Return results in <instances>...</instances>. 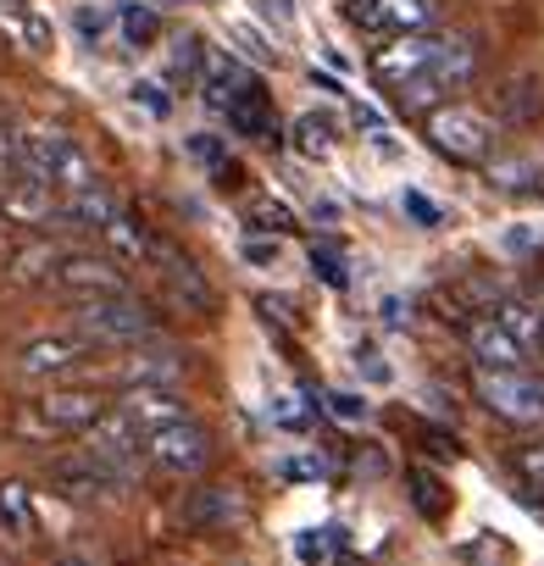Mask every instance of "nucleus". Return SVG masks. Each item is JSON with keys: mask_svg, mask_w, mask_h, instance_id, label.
I'll use <instances>...</instances> for the list:
<instances>
[{"mask_svg": "<svg viewBox=\"0 0 544 566\" xmlns=\"http://www.w3.org/2000/svg\"><path fill=\"white\" fill-rule=\"evenodd\" d=\"M18 172H29V178L51 184L56 195H73V189H90V184H101L95 161H90V156H84V150L67 139V134H56V128H34V134H23Z\"/></svg>", "mask_w": 544, "mask_h": 566, "instance_id": "f257e3e1", "label": "nucleus"}, {"mask_svg": "<svg viewBox=\"0 0 544 566\" xmlns=\"http://www.w3.org/2000/svg\"><path fill=\"white\" fill-rule=\"evenodd\" d=\"M73 328L90 334L95 345H145L156 334V317L134 301V290H117V295H84Z\"/></svg>", "mask_w": 544, "mask_h": 566, "instance_id": "f03ea898", "label": "nucleus"}, {"mask_svg": "<svg viewBox=\"0 0 544 566\" xmlns=\"http://www.w3.org/2000/svg\"><path fill=\"white\" fill-rule=\"evenodd\" d=\"M428 145L450 156L456 167H483L494 156V128L472 106H433L428 112Z\"/></svg>", "mask_w": 544, "mask_h": 566, "instance_id": "7ed1b4c3", "label": "nucleus"}, {"mask_svg": "<svg viewBox=\"0 0 544 566\" xmlns=\"http://www.w3.org/2000/svg\"><path fill=\"white\" fill-rule=\"evenodd\" d=\"M211 455H217V439L195 417H178V422H167L145 439V461L161 467L167 478H200L211 467Z\"/></svg>", "mask_w": 544, "mask_h": 566, "instance_id": "20e7f679", "label": "nucleus"}, {"mask_svg": "<svg viewBox=\"0 0 544 566\" xmlns=\"http://www.w3.org/2000/svg\"><path fill=\"white\" fill-rule=\"evenodd\" d=\"M478 400L511 422V428H544V384L527 373V367H511V373H478Z\"/></svg>", "mask_w": 544, "mask_h": 566, "instance_id": "39448f33", "label": "nucleus"}, {"mask_svg": "<svg viewBox=\"0 0 544 566\" xmlns=\"http://www.w3.org/2000/svg\"><path fill=\"white\" fill-rule=\"evenodd\" d=\"M95 339L90 334H40V339H29L23 350H18V373L23 378H34V384H56V378H73V373H84L90 361H95Z\"/></svg>", "mask_w": 544, "mask_h": 566, "instance_id": "423d86ee", "label": "nucleus"}, {"mask_svg": "<svg viewBox=\"0 0 544 566\" xmlns=\"http://www.w3.org/2000/svg\"><path fill=\"white\" fill-rule=\"evenodd\" d=\"M145 428L134 422V417H123V411H101L90 428H84V450L95 455V461H106L123 483H134V472H139V461H145Z\"/></svg>", "mask_w": 544, "mask_h": 566, "instance_id": "0eeeda50", "label": "nucleus"}, {"mask_svg": "<svg viewBox=\"0 0 544 566\" xmlns=\"http://www.w3.org/2000/svg\"><path fill=\"white\" fill-rule=\"evenodd\" d=\"M45 478H51V489H56L62 500H73V505H106V500H117V494L128 489V483H123L106 461H95L90 450H84V455H62V461H51Z\"/></svg>", "mask_w": 544, "mask_h": 566, "instance_id": "6e6552de", "label": "nucleus"}, {"mask_svg": "<svg viewBox=\"0 0 544 566\" xmlns=\"http://www.w3.org/2000/svg\"><path fill=\"white\" fill-rule=\"evenodd\" d=\"M345 18L367 34H428L439 23V0H345Z\"/></svg>", "mask_w": 544, "mask_h": 566, "instance_id": "1a4fd4ad", "label": "nucleus"}, {"mask_svg": "<svg viewBox=\"0 0 544 566\" xmlns=\"http://www.w3.org/2000/svg\"><path fill=\"white\" fill-rule=\"evenodd\" d=\"M244 516H250V500H244V489H233V483H200V489H189L184 505H178V522H184L189 533H228V527H239Z\"/></svg>", "mask_w": 544, "mask_h": 566, "instance_id": "9d476101", "label": "nucleus"}, {"mask_svg": "<svg viewBox=\"0 0 544 566\" xmlns=\"http://www.w3.org/2000/svg\"><path fill=\"white\" fill-rule=\"evenodd\" d=\"M150 261H156V272L167 277V290H172V301H184L189 312H211L217 306V295H211V283H206V272L178 250V244H167V239H156L150 244Z\"/></svg>", "mask_w": 544, "mask_h": 566, "instance_id": "9b49d317", "label": "nucleus"}, {"mask_svg": "<svg viewBox=\"0 0 544 566\" xmlns=\"http://www.w3.org/2000/svg\"><path fill=\"white\" fill-rule=\"evenodd\" d=\"M101 411L106 400L95 389H45V400H34V422L45 433H84Z\"/></svg>", "mask_w": 544, "mask_h": 566, "instance_id": "f8f14e48", "label": "nucleus"}, {"mask_svg": "<svg viewBox=\"0 0 544 566\" xmlns=\"http://www.w3.org/2000/svg\"><path fill=\"white\" fill-rule=\"evenodd\" d=\"M467 356L478 373H511V367H527V345L511 339V328L500 317H483L467 328Z\"/></svg>", "mask_w": 544, "mask_h": 566, "instance_id": "ddd939ff", "label": "nucleus"}, {"mask_svg": "<svg viewBox=\"0 0 544 566\" xmlns=\"http://www.w3.org/2000/svg\"><path fill=\"white\" fill-rule=\"evenodd\" d=\"M67 295H117V290H128V277L112 266V255H62L56 261V272H51Z\"/></svg>", "mask_w": 544, "mask_h": 566, "instance_id": "4468645a", "label": "nucleus"}, {"mask_svg": "<svg viewBox=\"0 0 544 566\" xmlns=\"http://www.w3.org/2000/svg\"><path fill=\"white\" fill-rule=\"evenodd\" d=\"M117 411H123V417H134L145 433H156V428H167V422L189 417V406L178 400V389H172V384H128Z\"/></svg>", "mask_w": 544, "mask_h": 566, "instance_id": "2eb2a0df", "label": "nucleus"}, {"mask_svg": "<svg viewBox=\"0 0 544 566\" xmlns=\"http://www.w3.org/2000/svg\"><path fill=\"white\" fill-rule=\"evenodd\" d=\"M428 67H433V34H395V45L373 51V73L384 84H406V78H417Z\"/></svg>", "mask_w": 544, "mask_h": 566, "instance_id": "dca6fc26", "label": "nucleus"}, {"mask_svg": "<svg viewBox=\"0 0 544 566\" xmlns=\"http://www.w3.org/2000/svg\"><path fill=\"white\" fill-rule=\"evenodd\" d=\"M0 211L12 222H51V217H62V195L29 172H12L7 189H0Z\"/></svg>", "mask_w": 544, "mask_h": 566, "instance_id": "f3484780", "label": "nucleus"}, {"mask_svg": "<svg viewBox=\"0 0 544 566\" xmlns=\"http://www.w3.org/2000/svg\"><path fill=\"white\" fill-rule=\"evenodd\" d=\"M222 117H228V128H233L239 139H250V145H272V139H279V117H272V101H266L261 84L239 90V95L222 106Z\"/></svg>", "mask_w": 544, "mask_h": 566, "instance_id": "a211bd4d", "label": "nucleus"}, {"mask_svg": "<svg viewBox=\"0 0 544 566\" xmlns=\"http://www.w3.org/2000/svg\"><path fill=\"white\" fill-rule=\"evenodd\" d=\"M444 90H461L478 73V45L467 34H433V67H428Z\"/></svg>", "mask_w": 544, "mask_h": 566, "instance_id": "6ab92c4d", "label": "nucleus"}, {"mask_svg": "<svg viewBox=\"0 0 544 566\" xmlns=\"http://www.w3.org/2000/svg\"><path fill=\"white\" fill-rule=\"evenodd\" d=\"M250 84H255V78H250V73H239V67H233V56H217V51H206V56H200V78H195V90L206 95V106H211V112H222V106H228L239 90H250Z\"/></svg>", "mask_w": 544, "mask_h": 566, "instance_id": "aec40b11", "label": "nucleus"}, {"mask_svg": "<svg viewBox=\"0 0 544 566\" xmlns=\"http://www.w3.org/2000/svg\"><path fill=\"white\" fill-rule=\"evenodd\" d=\"M184 356L178 350H167V345H150V350H139V356H128L123 361V384H178L184 378Z\"/></svg>", "mask_w": 544, "mask_h": 566, "instance_id": "412c9836", "label": "nucleus"}, {"mask_svg": "<svg viewBox=\"0 0 544 566\" xmlns=\"http://www.w3.org/2000/svg\"><path fill=\"white\" fill-rule=\"evenodd\" d=\"M0 533L7 538H29L34 533V500L23 483H0Z\"/></svg>", "mask_w": 544, "mask_h": 566, "instance_id": "4be33fe9", "label": "nucleus"}, {"mask_svg": "<svg viewBox=\"0 0 544 566\" xmlns=\"http://www.w3.org/2000/svg\"><path fill=\"white\" fill-rule=\"evenodd\" d=\"M101 233H106V244H112L117 255H134V261H150V244H156V239H150V233H145V228H139V222H134V217H128L123 206L112 211V222H106Z\"/></svg>", "mask_w": 544, "mask_h": 566, "instance_id": "5701e85b", "label": "nucleus"}, {"mask_svg": "<svg viewBox=\"0 0 544 566\" xmlns=\"http://www.w3.org/2000/svg\"><path fill=\"white\" fill-rule=\"evenodd\" d=\"M117 29H123L128 45L150 51V45L161 40V12H156V7H139V0H128V7L117 12Z\"/></svg>", "mask_w": 544, "mask_h": 566, "instance_id": "b1692460", "label": "nucleus"}, {"mask_svg": "<svg viewBox=\"0 0 544 566\" xmlns=\"http://www.w3.org/2000/svg\"><path fill=\"white\" fill-rule=\"evenodd\" d=\"M494 317L511 328V339H522V345H538V334H544V312L533 306V301H505V306H494Z\"/></svg>", "mask_w": 544, "mask_h": 566, "instance_id": "393cba45", "label": "nucleus"}, {"mask_svg": "<svg viewBox=\"0 0 544 566\" xmlns=\"http://www.w3.org/2000/svg\"><path fill=\"white\" fill-rule=\"evenodd\" d=\"M295 150H301V156H328V150H334V117L306 112V117L295 123Z\"/></svg>", "mask_w": 544, "mask_h": 566, "instance_id": "a878e982", "label": "nucleus"}, {"mask_svg": "<svg viewBox=\"0 0 544 566\" xmlns=\"http://www.w3.org/2000/svg\"><path fill=\"white\" fill-rule=\"evenodd\" d=\"M395 95H400V106H406V112H422V106H433V101L444 95V84H439L433 73H417V78L395 84Z\"/></svg>", "mask_w": 544, "mask_h": 566, "instance_id": "bb28decb", "label": "nucleus"}, {"mask_svg": "<svg viewBox=\"0 0 544 566\" xmlns=\"http://www.w3.org/2000/svg\"><path fill=\"white\" fill-rule=\"evenodd\" d=\"M250 217H255V228H266V233H290V228H295V217H290L284 200H255Z\"/></svg>", "mask_w": 544, "mask_h": 566, "instance_id": "cd10ccee", "label": "nucleus"}, {"mask_svg": "<svg viewBox=\"0 0 544 566\" xmlns=\"http://www.w3.org/2000/svg\"><path fill=\"white\" fill-rule=\"evenodd\" d=\"M112 23H117V18H112V12H95V7H79V12H73V29L84 34V45H101V40L112 34Z\"/></svg>", "mask_w": 544, "mask_h": 566, "instance_id": "c85d7f7f", "label": "nucleus"}, {"mask_svg": "<svg viewBox=\"0 0 544 566\" xmlns=\"http://www.w3.org/2000/svg\"><path fill=\"white\" fill-rule=\"evenodd\" d=\"M56 261H62V255H56L51 244H34V250H23V255H18V272H12V277H51V272H56Z\"/></svg>", "mask_w": 544, "mask_h": 566, "instance_id": "c756f323", "label": "nucleus"}, {"mask_svg": "<svg viewBox=\"0 0 544 566\" xmlns=\"http://www.w3.org/2000/svg\"><path fill=\"white\" fill-rule=\"evenodd\" d=\"M312 272L328 283V290H345V266H339L334 250H317V244H312Z\"/></svg>", "mask_w": 544, "mask_h": 566, "instance_id": "7c9ffc66", "label": "nucleus"}, {"mask_svg": "<svg viewBox=\"0 0 544 566\" xmlns=\"http://www.w3.org/2000/svg\"><path fill=\"white\" fill-rule=\"evenodd\" d=\"M527 172H533V161H494V167H489V178H494L500 189H527Z\"/></svg>", "mask_w": 544, "mask_h": 566, "instance_id": "2f4dec72", "label": "nucleus"}, {"mask_svg": "<svg viewBox=\"0 0 544 566\" xmlns=\"http://www.w3.org/2000/svg\"><path fill=\"white\" fill-rule=\"evenodd\" d=\"M400 206H406V211H411V217H417L422 228H439V206H433L428 195H417V189H406V195H400Z\"/></svg>", "mask_w": 544, "mask_h": 566, "instance_id": "473e14b6", "label": "nucleus"}, {"mask_svg": "<svg viewBox=\"0 0 544 566\" xmlns=\"http://www.w3.org/2000/svg\"><path fill=\"white\" fill-rule=\"evenodd\" d=\"M411 483H417V505H422V516H433V522H439V516H444V500H439V494H433V489H439V483H433V478H428V472H417V478H411Z\"/></svg>", "mask_w": 544, "mask_h": 566, "instance_id": "72a5a7b5", "label": "nucleus"}, {"mask_svg": "<svg viewBox=\"0 0 544 566\" xmlns=\"http://www.w3.org/2000/svg\"><path fill=\"white\" fill-rule=\"evenodd\" d=\"M134 101H139L150 117H167V112H172V101L161 95V84H134Z\"/></svg>", "mask_w": 544, "mask_h": 566, "instance_id": "f704fd0d", "label": "nucleus"}, {"mask_svg": "<svg viewBox=\"0 0 544 566\" xmlns=\"http://www.w3.org/2000/svg\"><path fill=\"white\" fill-rule=\"evenodd\" d=\"M328 549H334V527H323L317 538L312 533L301 538V560H328Z\"/></svg>", "mask_w": 544, "mask_h": 566, "instance_id": "c9c22d12", "label": "nucleus"}, {"mask_svg": "<svg viewBox=\"0 0 544 566\" xmlns=\"http://www.w3.org/2000/svg\"><path fill=\"white\" fill-rule=\"evenodd\" d=\"M244 261H255V266H279V239H272V244H266V239H250V244H244Z\"/></svg>", "mask_w": 544, "mask_h": 566, "instance_id": "e433bc0d", "label": "nucleus"}, {"mask_svg": "<svg viewBox=\"0 0 544 566\" xmlns=\"http://www.w3.org/2000/svg\"><path fill=\"white\" fill-rule=\"evenodd\" d=\"M189 150L206 161V167H217V172H228V156H222V145L217 139H189Z\"/></svg>", "mask_w": 544, "mask_h": 566, "instance_id": "4c0bfd02", "label": "nucleus"}, {"mask_svg": "<svg viewBox=\"0 0 544 566\" xmlns=\"http://www.w3.org/2000/svg\"><path fill=\"white\" fill-rule=\"evenodd\" d=\"M328 400H334V411H339V417H351V422H356V417H367V400H356V395H328Z\"/></svg>", "mask_w": 544, "mask_h": 566, "instance_id": "58836bf2", "label": "nucleus"}, {"mask_svg": "<svg viewBox=\"0 0 544 566\" xmlns=\"http://www.w3.org/2000/svg\"><path fill=\"white\" fill-rule=\"evenodd\" d=\"M56 566H95V560H84V555H62Z\"/></svg>", "mask_w": 544, "mask_h": 566, "instance_id": "ea45409f", "label": "nucleus"}, {"mask_svg": "<svg viewBox=\"0 0 544 566\" xmlns=\"http://www.w3.org/2000/svg\"><path fill=\"white\" fill-rule=\"evenodd\" d=\"M538 345H544V334H538Z\"/></svg>", "mask_w": 544, "mask_h": 566, "instance_id": "a19ab883", "label": "nucleus"}]
</instances>
